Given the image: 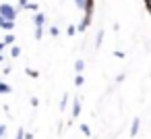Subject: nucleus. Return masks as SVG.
Here are the masks:
<instances>
[{"label":"nucleus","mask_w":151,"mask_h":139,"mask_svg":"<svg viewBox=\"0 0 151 139\" xmlns=\"http://www.w3.org/2000/svg\"><path fill=\"white\" fill-rule=\"evenodd\" d=\"M44 21H46V17H44L42 13H40V15H35V27H37V29H42V27H44Z\"/></svg>","instance_id":"nucleus-5"},{"label":"nucleus","mask_w":151,"mask_h":139,"mask_svg":"<svg viewBox=\"0 0 151 139\" xmlns=\"http://www.w3.org/2000/svg\"><path fill=\"white\" fill-rule=\"evenodd\" d=\"M139 127H141V120H139V118H134V120H132V125H130V135H132V137L139 133Z\"/></svg>","instance_id":"nucleus-4"},{"label":"nucleus","mask_w":151,"mask_h":139,"mask_svg":"<svg viewBox=\"0 0 151 139\" xmlns=\"http://www.w3.org/2000/svg\"><path fill=\"white\" fill-rule=\"evenodd\" d=\"M75 85H77V87H81V85H83V77H81V75H77V77H75Z\"/></svg>","instance_id":"nucleus-11"},{"label":"nucleus","mask_w":151,"mask_h":139,"mask_svg":"<svg viewBox=\"0 0 151 139\" xmlns=\"http://www.w3.org/2000/svg\"><path fill=\"white\" fill-rule=\"evenodd\" d=\"M0 27H2V29H9V31H11V29L15 27V23H13V21H9V19H2V17H0Z\"/></svg>","instance_id":"nucleus-3"},{"label":"nucleus","mask_w":151,"mask_h":139,"mask_svg":"<svg viewBox=\"0 0 151 139\" xmlns=\"http://www.w3.org/2000/svg\"><path fill=\"white\" fill-rule=\"evenodd\" d=\"M25 137V133H23V129H19V133H17V139H23Z\"/></svg>","instance_id":"nucleus-20"},{"label":"nucleus","mask_w":151,"mask_h":139,"mask_svg":"<svg viewBox=\"0 0 151 139\" xmlns=\"http://www.w3.org/2000/svg\"><path fill=\"white\" fill-rule=\"evenodd\" d=\"M19 54H21V50H19V48H17V46H15V48H13V50H11V56H13V58H17V56H19Z\"/></svg>","instance_id":"nucleus-10"},{"label":"nucleus","mask_w":151,"mask_h":139,"mask_svg":"<svg viewBox=\"0 0 151 139\" xmlns=\"http://www.w3.org/2000/svg\"><path fill=\"white\" fill-rule=\"evenodd\" d=\"M27 75H29V77H33V79H35V77H37V75H40V73H37V71H31V69H27Z\"/></svg>","instance_id":"nucleus-13"},{"label":"nucleus","mask_w":151,"mask_h":139,"mask_svg":"<svg viewBox=\"0 0 151 139\" xmlns=\"http://www.w3.org/2000/svg\"><path fill=\"white\" fill-rule=\"evenodd\" d=\"M0 62H2V56H0Z\"/></svg>","instance_id":"nucleus-22"},{"label":"nucleus","mask_w":151,"mask_h":139,"mask_svg":"<svg viewBox=\"0 0 151 139\" xmlns=\"http://www.w3.org/2000/svg\"><path fill=\"white\" fill-rule=\"evenodd\" d=\"M101 38H104V31H99V33H97V40H95V46H97V48L101 46Z\"/></svg>","instance_id":"nucleus-9"},{"label":"nucleus","mask_w":151,"mask_h":139,"mask_svg":"<svg viewBox=\"0 0 151 139\" xmlns=\"http://www.w3.org/2000/svg\"><path fill=\"white\" fill-rule=\"evenodd\" d=\"M81 131H83L85 135H89V127H87V125H81Z\"/></svg>","instance_id":"nucleus-16"},{"label":"nucleus","mask_w":151,"mask_h":139,"mask_svg":"<svg viewBox=\"0 0 151 139\" xmlns=\"http://www.w3.org/2000/svg\"><path fill=\"white\" fill-rule=\"evenodd\" d=\"M85 17L79 25V31H85L89 25H91V19H93V11H95V0H85Z\"/></svg>","instance_id":"nucleus-1"},{"label":"nucleus","mask_w":151,"mask_h":139,"mask_svg":"<svg viewBox=\"0 0 151 139\" xmlns=\"http://www.w3.org/2000/svg\"><path fill=\"white\" fill-rule=\"evenodd\" d=\"M9 91H11V87L6 83H0V93H9Z\"/></svg>","instance_id":"nucleus-7"},{"label":"nucleus","mask_w":151,"mask_h":139,"mask_svg":"<svg viewBox=\"0 0 151 139\" xmlns=\"http://www.w3.org/2000/svg\"><path fill=\"white\" fill-rule=\"evenodd\" d=\"M83 67H85V62H83V60H77V62H75V69H77L79 73L83 71Z\"/></svg>","instance_id":"nucleus-8"},{"label":"nucleus","mask_w":151,"mask_h":139,"mask_svg":"<svg viewBox=\"0 0 151 139\" xmlns=\"http://www.w3.org/2000/svg\"><path fill=\"white\" fill-rule=\"evenodd\" d=\"M145 9H147V13L151 15V0H145Z\"/></svg>","instance_id":"nucleus-14"},{"label":"nucleus","mask_w":151,"mask_h":139,"mask_svg":"<svg viewBox=\"0 0 151 139\" xmlns=\"http://www.w3.org/2000/svg\"><path fill=\"white\" fill-rule=\"evenodd\" d=\"M25 139H33V135H31V133H27V135H25Z\"/></svg>","instance_id":"nucleus-21"},{"label":"nucleus","mask_w":151,"mask_h":139,"mask_svg":"<svg viewBox=\"0 0 151 139\" xmlns=\"http://www.w3.org/2000/svg\"><path fill=\"white\" fill-rule=\"evenodd\" d=\"M42 35H44V31H42V29H35V38H37V40H40V38H42Z\"/></svg>","instance_id":"nucleus-18"},{"label":"nucleus","mask_w":151,"mask_h":139,"mask_svg":"<svg viewBox=\"0 0 151 139\" xmlns=\"http://www.w3.org/2000/svg\"><path fill=\"white\" fill-rule=\"evenodd\" d=\"M13 42H15V38H13V35H11V33H9V35H6V38H4V42H2V44H13Z\"/></svg>","instance_id":"nucleus-12"},{"label":"nucleus","mask_w":151,"mask_h":139,"mask_svg":"<svg viewBox=\"0 0 151 139\" xmlns=\"http://www.w3.org/2000/svg\"><path fill=\"white\" fill-rule=\"evenodd\" d=\"M4 131H6V127H4V125H0V139H2V135H4Z\"/></svg>","instance_id":"nucleus-19"},{"label":"nucleus","mask_w":151,"mask_h":139,"mask_svg":"<svg viewBox=\"0 0 151 139\" xmlns=\"http://www.w3.org/2000/svg\"><path fill=\"white\" fill-rule=\"evenodd\" d=\"M75 2H77L79 9H85V0H75Z\"/></svg>","instance_id":"nucleus-15"},{"label":"nucleus","mask_w":151,"mask_h":139,"mask_svg":"<svg viewBox=\"0 0 151 139\" xmlns=\"http://www.w3.org/2000/svg\"><path fill=\"white\" fill-rule=\"evenodd\" d=\"M50 33L52 35H58V27H50Z\"/></svg>","instance_id":"nucleus-17"},{"label":"nucleus","mask_w":151,"mask_h":139,"mask_svg":"<svg viewBox=\"0 0 151 139\" xmlns=\"http://www.w3.org/2000/svg\"><path fill=\"white\" fill-rule=\"evenodd\" d=\"M79 112H81V102L75 100V104H73V116H79Z\"/></svg>","instance_id":"nucleus-6"},{"label":"nucleus","mask_w":151,"mask_h":139,"mask_svg":"<svg viewBox=\"0 0 151 139\" xmlns=\"http://www.w3.org/2000/svg\"><path fill=\"white\" fill-rule=\"evenodd\" d=\"M0 17H2V19H9V21H15L17 11H15L11 4H2V7H0Z\"/></svg>","instance_id":"nucleus-2"}]
</instances>
